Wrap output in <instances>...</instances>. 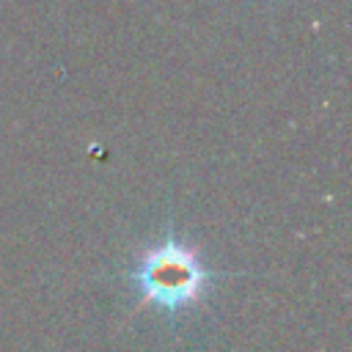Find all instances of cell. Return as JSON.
Segmentation results:
<instances>
[{
  "instance_id": "obj_1",
  "label": "cell",
  "mask_w": 352,
  "mask_h": 352,
  "mask_svg": "<svg viewBox=\"0 0 352 352\" xmlns=\"http://www.w3.org/2000/svg\"><path fill=\"white\" fill-rule=\"evenodd\" d=\"M129 278L140 294V305H157L168 314L198 305L214 286V272L204 267L198 250L173 234L146 248Z\"/></svg>"
}]
</instances>
